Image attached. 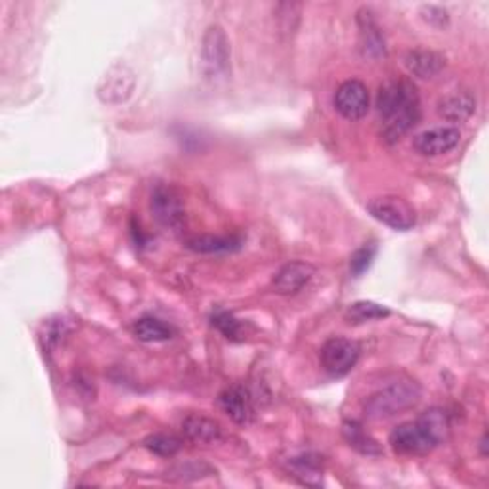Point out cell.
I'll use <instances>...</instances> for the list:
<instances>
[{"label": "cell", "mask_w": 489, "mask_h": 489, "mask_svg": "<svg viewBox=\"0 0 489 489\" xmlns=\"http://www.w3.org/2000/svg\"><path fill=\"white\" fill-rule=\"evenodd\" d=\"M335 109L348 121H359L369 113L371 96L367 86L358 79H350L338 86L333 98Z\"/></svg>", "instance_id": "obj_9"}, {"label": "cell", "mask_w": 489, "mask_h": 489, "mask_svg": "<svg viewBox=\"0 0 489 489\" xmlns=\"http://www.w3.org/2000/svg\"><path fill=\"white\" fill-rule=\"evenodd\" d=\"M388 316H390V310H388L386 306L371 303V300H359V303H354L348 306V310L344 313V319L350 325H361V323L383 319Z\"/></svg>", "instance_id": "obj_21"}, {"label": "cell", "mask_w": 489, "mask_h": 489, "mask_svg": "<svg viewBox=\"0 0 489 489\" xmlns=\"http://www.w3.org/2000/svg\"><path fill=\"white\" fill-rule=\"evenodd\" d=\"M185 247L199 255H220L235 253L243 247L241 235H193L185 240Z\"/></svg>", "instance_id": "obj_17"}, {"label": "cell", "mask_w": 489, "mask_h": 489, "mask_svg": "<svg viewBox=\"0 0 489 489\" xmlns=\"http://www.w3.org/2000/svg\"><path fill=\"white\" fill-rule=\"evenodd\" d=\"M438 115L449 122H462L474 115L476 98L469 91H457L444 96L438 102Z\"/></svg>", "instance_id": "obj_15"}, {"label": "cell", "mask_w": 489, "mask_h": 489, "mask_svg": "<svg viewBox=\"0 0 489 489\" xmlns=\"http://www.w3.org/2000/svg\"><path fill=\"white\" fill-rule=\"evenodd\" d=\"M407 71L417 79H434L446 67V59L442 54L432 52V50H409L404 58Z\"/></svg>", "instance_id": "obj_14"}, {"label": "cell", "mask_w": 489, "mask_h": 489, "mask_svg": "<svg viewBox=\"0 0 489 489\" xmlns=\"http://www.w3.org/2000/svg\"><path fill=\"white\" fill-rule=\"evenodd\" d=\"M480 447H482V455L485 457L487 455V434L482 436V440H480Z\"/></svg>", "instance_id": "obj_28"}, {"label": "cell", "mask_w": 489, "mask_h": 489, "mask_svg": "<svg viewBox=\"0 0 489 489\" xmlns=\"http://www.w3.org/2000/svg\"><path fill=\"white\" fill-rule=\"evenodd\" d=\"M375 255H377V245L375 243H366L356 250L352 258H350V272H352L354 278H359V275H363L369 270V266L375 260Z\"/></svg>", "instance_id": "obj_25"}, {"label": "cell", "mask_w": 489, "mask_h": 489, "mask_svg": "<svg viewBox=\"0 0 489 489\" xmlns=\"http://www.w3.org/2000/svg\"><path fill=\"white\" fill-rule=\"evenodd\" d=\"M210 323L212 327H217L228 341H243V327L233 313L225 310L212 312Z\"/></svg>", "instance_id": "obj_23"}, {"label": "cell", "mask_w": 489, "mask_h": 489, "mask_svg": "<svg viewBox=\"0 0 489 489\" xmlns=\"http://www.w3.org/2000/svg\"><path fill=\"white\" fill-rule=\"evenodd\" d=\"M182 434L193 444L210 446L222 440V426L205 415H187L182 421Z\"/></svg>", "instance_id": "obj_16"}, {"label": "cell", "mask_w": 489, "mask_h": 489, "mask_svg": "<svg viewBox=\"0 0 489 489\" xmlns=\"http://www.w3.org/2000/svg\"><path fill=\"white\" fill-rule=\"evenodd\" d=\"M359 346L350 338H329L321 348V366L331 377H344L356 367L359 359Z\"/></svg>", "instance_id": "obj_8"}, {"label": "cell", "mask_w": 489, "mask_h": 489, "mask_svg": "<svg viewBox=\"0 0 489 489\" xmlns=\"http://www.w3.org/2000/svg\"><path fill=\"white\" fill-rule=\"evenodd\" d=\"M461 130L457 127H436L415 136L413 147L424 157H440L459 146Z\"/></svg>", "instance_id": "obj_11"}, {"label": "cell", "mask_w": 489, "mask_h": 489, "mask_svg": "<svg viewBox=\"0 0 489 489\" xmlns=\"http://www.w3.org/2000/svg\"><path fill=\"white\" fill-rule=\"evenodd\" d=\"M46 333L43 335V348H44V352L48 350H52L54 346H58L61 343V338L67 336L71 333V327L67 325L66 319H61V321H50L46 325Z\"/></svg>", "instance_id": "obj_26"}, {"label": "cell", "mask_w": 489, "mask_h": 489, "mask_svg": "<svg viewBox=\"0 0 489 489\" xmlns=\"http://www.w3.org/2000/svg\"><path fill=\"white\" fill-rule=\"evenodd\" d=\"M212 472L215 470H212L209 465H205V462H180V465L172 467L167 474L174 480L187 482V480L203 478V476L212 474Z\"/></svg>", "instance_id": "obj_24"}, {"label": "cell", "mask_w": 489, "mask_h": 489, "mask_svg": "<svg viewBox=\"0 0 489 489\" xmlns=\"http://www.w3.org/2000/svg\"><path fill=\"white\" fill-rule=\"evenodd\" d=\"M220 409L235 424L247 426L255 421V399L245 384H232L218 396Z\"/></svg>", "instance_id": "obj_10"}, {"label": "cell", "mask_w": 489, "mask_h": 489, "mask_svg": "<svg viewBox=\"0 0 489 489\" xmlns=\"http://www.w3.org/2000/svg\"><path fill=\"white\" fill-rule=\"evenodd\" d=\"M136 86V75L127 64H113L104 77L99 79L96 94L104 104L119 106L132 96Z\"/></svg>", "instance_id": "obj_7"}, {"label": "cell", "mask_w": 489, "mask_h": 489, "mask_svg": "<svg viewBox=\"0 0 489 489\" xmlns=\"http://www.w3.org/2000/svg\"><path fill=\"white\" fill-rule=\"evenodd\" d=\"M358 25H359V44L361 54L371 59H381L386 56V43L384 35L379 28V23L375 21L371 10L361 8L358 12Z\"/></svg>", "instance_id": "obj_13"}, {"label": "cell", "mask_w": 489, "mask_h": 489, "mask_svg": "<svg viewBox=\"0 0 489 489\" xmlns=\"http://www.w3.org/2000/svg\"><path fill=\"white\" fill-rule=\"evenodd\" d=\"M449 417L440 407L424 411L417 421L401 422L390 432L392 449L401 455H424L440 446L449 434Z\"/></svg>", "instance_id": "obj_2"}, {"label": "cell", "mask_w": 489, "mask_h": 489, "mask_svg": "<svg viewBox=\"0 0 489 489\" xmlns=\"http://www.w3.org/2000/svg\"><path fill=\"white\" fill-rule=\"evenodd\" d=\"M422 16L426 21L432 23V25H438V28H444V25L447 23V12L440 6H422Z\"/></svg>", "instance_id": "obj_27"}, {"label": "cell", "mask_w": 489, "mask_h": 489, "mask_svg": "<svg viewBox=\"0 0 489 489\" xmlns=\"http://www.w3.org/2000/svg\"><path fill=\"white\" fill-rule=\"evenodd\" d=\"M144 447L159 457H174L182 449V440L174 434L159 432L147 436L144 440Z\"/></svg>", "instance_id": "obj_22"}, {"label": "cell", "mask_w": 489, "mask_h": 489, "mask_svg": "<svg viewBox=\"0 0 489 489\" xmlns=\"http://www.w3.org/2000/svg\"><path fill=\"white\" fill-rule=\"evenodd\" d=\"M201 71L207 79L217 81L230 73V41L220 25H209L201 43Z\"/></svg>", "instance_id": "obj_4"}, {"label": "cell", "mask_w": 489, "mask_h": 489, "mask_svg": "<svg viewBox=\"0 0 489 489\" xmlns=\"http://www.w3.org/2000/svg\"><path fill=\"white\" fill-rule=\"evenodd\" d=\"M369 215L396 232H407L417 222L415 209L398 195H381L367 203Z\"/></svg>", "instance_id": "obj_5"}, {"label": "cell", "mask_w": 489, "mask_h": 489, "mask_svg": "<svg viewBox=\"0 0 489 489\" xmlns=\"http://www.w3.org/2000/svg\"><path fill=\"white\" fill-rule=\"evenodd\" d=\"M132 333L142 343H165L174 336V331L169 323L154 316H144L136 319L132 325Z\"/></svg>", "instance_id": "obj_20"}, {"label": "cell", "mask_w": 489, "mask_h": 489, "mask_svg": "<svg viewBox=\"0 0 489 489\" xmlns=\"http://www.w3.org/2000/svg\"><path fill=\"white\" fill-rule=\"evenodd\" d=\"M377 111L383 119V138L396 144L421 121L419 92L409 79L388 81L377 96Z\"/></svg>", "instance_id": "obj_1"}, {"label": "cell", "mask_w": 489, "mask_h": 489, "mask_svg": "<svg viewBox=\"0 0 489 489\" xmlns=\"http://www.w3.org/2000/svg\"><path fill=\"white\" fill-rule=\"evenodd\" d=\"M155 220L169 230L180 232L185 225V209L178 190L170 184H157L149 199Z\"/></svg>", "instance_id": "obj_6"}, {"label": "cell", "mask_w": 489, "mask_h": 489, "mask_svg": "<svg viewBox=\"0 0 489 489\" xmlns=\"http://www.w3.org/2000/svg\"><path fill=\"white\" fill-rule=\"evenodd\" d=\"M419 399L421 386L411 379H399L371 394L363 404V413L371 421H384L417 406Z\"/></svg>", "instance_id": "obj_3"}, {"label": "cell", "mask_w": 489, "mask_h": 489, "mask_svg": "<svg viewBox=\"0 0 489 489\" xmlns=\"http://www.w3.org/2000/svg\"><path fill=\"white\" fill-rule=\"evenodd\" d=\"M287 470H289L295 478H298L304 485H312V487L323 485L321 457L316 454H300L287 459Z\"/></svg>", "instance_id": "obj_18"}, {"label": "cell", "mask_w": 489, "mask_h": 489, "mask_svg": "<svg viewBox=\"0 0 489 489\" xmlns=\"http://www.w3.org/2000/svg\"><path fill=\"white\" fill-rule=\"evenodd\" d=\"M343 436L348 442V446L359 451L361 455H371V457L383 455V449H381L379 442L375 440V438L366 429H363L361 422H358V421H346L343 424Z\"/></svg>", "instance_id": "obj_19"}, {"label": "cell", "mask_w": 489, "mask_h": 489, "mask_svg": "<svg viewBox=\"0 0 489 489\" xmlns=\"http://www.w3.org/2000/svg\"><path fill=\"white\" fill-rule=\"evenodd\" d=\"M313 275H316V268L308 262H289L285 264L273 278V289L280 295H296L298 291H303L304 287L312 281Z\"/></svg>", "instance_id": "obj_12"}]
</instances>
